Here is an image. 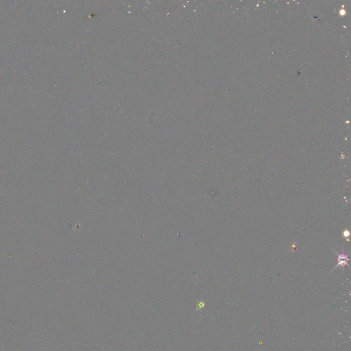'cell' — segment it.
Masks as SVG:
<instances>
[{"instance_id":"6da1fadb","label":"cell","mask_w":351,"mask_h":351,"mask_svg":"<svg viewBox=\"0 0 351 351\" xmlns=\"http://www.w3.org/2000/svg\"><path fill=\"white\" fill-rule=\"evenodd\" d=\"M348 261H349V259H348V255L344 254V253L337 254V262H338V263H337V266L335 267L334 269H336L337 267L339 266H340L341 268H343L345 266H349V265H348Z\"/></svg>"},{"instance_id":"7a4b0ae2","label":"cell","mask_w":351,"mask_h":351,"mask_svg":"<svg viewBox=\"0 0 351 351\" xmlns=\"http://www.w3.org/2000/svg\"><path fill=\"white\" fill-rule=\"evenodd\" d=\"M343 235L345 238H348V237L350 236V232L348 230H344L343 232Z\"/></svg>"}]
</instances>
